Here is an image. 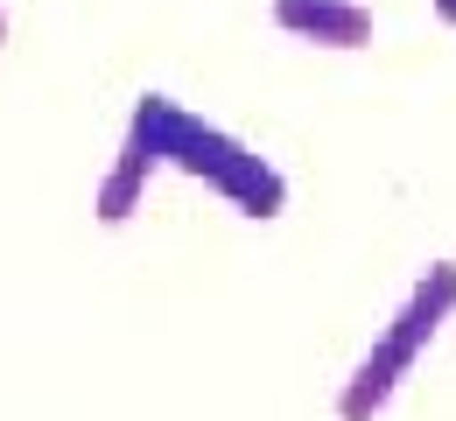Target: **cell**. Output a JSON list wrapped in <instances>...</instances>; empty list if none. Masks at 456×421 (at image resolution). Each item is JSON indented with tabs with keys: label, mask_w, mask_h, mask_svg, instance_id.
Here are the masks:
<instances>
[{
	"label": "cell",
	"mask_w": 456,
	"mask_h": 421,
	"mask_svg": "<svg viewBox=\"0 0 456 421\" xmlns=\"http://www.w3.org/2000/svg\"><path fill=\"white\" fill-rule=\"evenodd\" d=\"M456 316V260H428L414 281H407V296L400 309L372 330V344L351 359L338 386V421H379L394 408V393L414 379V365L428 359V344L443 337V323Z\"/></svg>",
	"instance_id": "6da1fadb"
},
{
	"label": "cell",
	"mask_w": 456,
	"mask_h": 421,
	"mask_svg": "<svg viewBox=\"0 0 456 421\" xmlns=\"http://www.w3.org/2000/svg\"><path fill=\"white\" fill-rule=\"evenodd\" d=\"M155 120H162V162H169L175 176L204 182L211 197H225L239 218H281L288 211V176L260 155V148H246L239 134H225V126L197 120L183 99H169V92H155Z\"/></svg>",
	"instance_id": "7a4b0ae2"
},
{
	"label": "cell",
	"mask_w": 456,
	"mask_h": 421,
	"mask_svg": "<svg viewBox=\"0 0 456 421\" xmlns=\"http://www.w3.org/2000/svg\"><path fill=\"white\" fill-rule=\"evenodd\" d=\"M169 162H162V120H155V92H141L134 99V120L119 134V155L106 162V176L92 190V211H99V225H126L141 204H148V182L162 176Z\"/></svg>",
	"instance_id": "3957f363"
},
{
	"label": "cell",
	"mask_w": 456,
	"mask_h": 421,
	"mask_svg": "<svg viewBox=\"0 0 456 421\" xmlns=\"http://www.w3.org/2000/svg\"><path fill=\"white\" fill-rule=\"evenodd\" d=\"M274 28L316 50H365L379 21L365 0H274Z\"/></svg>",
	"instance_id": "277c9868"
},
{
	"label": "cell",
	"mask_w": 456,
	"mask_h": 421,
	"mask_svg": "<svg viewBox=\"0 0 456 421\" xmlns=\"http://www.w3.org/2000/svg\"><path fill=\"white\" fill-rule=\"evenodd\" d=\"M436 21H443V28H456V0H436Z\"/></svg>",
	"instance_id": "5b68a950"
},
{
	"label": "cell",
	"mask_w": 456,
	"mask_h": 421,
	"mask_svg": "<svg viewBox=\"0 0 456 421\" xmlns=\"http://www.w3.org/2000/svg\"><path fill=\"white\" fill-rule=\"evenodd\" d=\"M0 43H7V14H0Z\"/></svg>",
	"instance_id": "8992f818"
}]
</instances>
